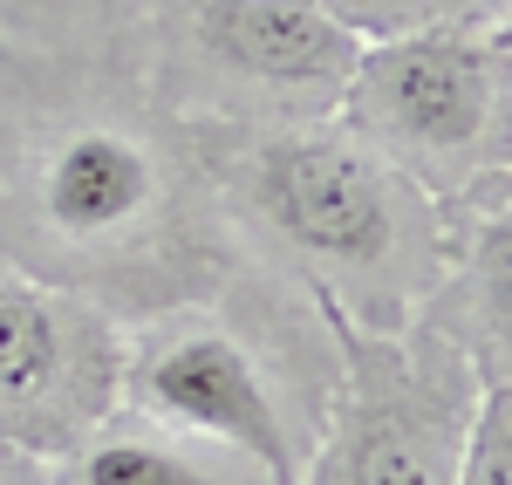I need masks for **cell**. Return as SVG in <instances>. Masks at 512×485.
<instances>
[{"instance_id": "1", "label": "cell", "mask_w": 512, "mask_h": 485, "mask_svg": "<svg viewBox=\"0 0 512 485\" xmlns=\"http://www.w3.org/2000/svg\"><path fill=\"white\" fill-rule=\"evenodd\" d=\"M0 260L117 322L233 287L192 123L144 82L137 0H0Z\"/></svg>"}, {"instance_id": "2", "label": "cell", "mask_w": 512, "mask_h": 485, "mask_svg": "<svg viewBox=\"0 0 512 485\" xmlns=\"http://www.w3.org/2000/svg\"><path fill=\"white\" fill-rule=\"evenodd\" d=\"M198 164L239 267L274 274L349 328L424 315L444 260V219L403 171L315 123H192Z\"/></svg>"}, {"instance_id": "3", "label": "cell", "mask_w": 512, "mask_h": 485, "mask_svg": "<svg viewBox=\"0 0 512 485\" xmlns=\"http://www.w3.org/2000/svg\"><path fill=\"white\" fill-rule=\"evenodd\" d=\"M335 390V322L301 287L239 267L219 301L123 322V404L253 451L301 485Z\"/></svg>"}, {"instance_id": "4", "label": "cell", "mask_w": 512, "mask_h": 485, "mask_svg": "<svg viewBox=\"0 0 512 485\" xmlns=\"http://www.w3.org/2000/svg\"><path fill=\"white\" fill-rule=\"evenodd\" d=\"M144 82L185 123L335 117L362 55L321 0H137Z\"/></svg>"}, {"instance_id": "5", "label": "cell", "mask_w": 512, "mask_h": 485, "mask_svg": "<svg viewBox=\"0 0 512 485\" xmlns=\"http://www.w3.org/2000/svg\"><path fill=\"white\" fill-rule=\"evenodd\" d=\"M335 123L424 199L512 171V55L499 28H410L362 41Z\"/></svg>"}, {"instance_id": "6", "label": "cell", "mask_w": 512, "mask_h": 485, "mask_svg": "<svg viewBox=\"0 0 512 485\" xmlns=\"http://www.w3.org/2000/svg\"><path fill=\"white\" fill-rule=\"evenodd\" d=\"M478 390L465 349L424 315L403 328L335 322V390L301 485H458Z\"/></svg>"}, {"instance_id": "7", "label": "cell", "mask_w": 512, "mask_h": 485, "mask_svg": "<svg viewBox=\"0 0 512 485\" xmlns=\"http://www.w3.org/2000/svg\"><path fill=\"white\" fill-rule=\"evenodd\" d=\"M123 404V322L76 287L0 260V445L69 451Z\"/></svg>"}, {"instance_id": "8", "label": "cell", "mask_w": 512, "mask_h": 485, "mask_svg": "<svg viewBox=\"0 0 512 485\" xmlns=\"http://www.w3.org/2000/svg\"><path fill=\"white\" fill-rule=\"evenodd\" d=\"M444 260L424 301V322L451 335L478 383H512V171L478 178L437 205Z\"/></svg>"}, {"instance_id": "9", "label": "cell", "mask_w": 512, "mask_h": 485, "mask_svg": "<svg viewBox=\"0 0 512 485\" xmlns=\"http://www.w3.org/2000/svg\"><path fill=\"white\" fill-rule=\"evenodd\" d=\"M48 485H280L253 451L198 438L137 404L96 417L69 451L48 458Z\"/></svg>"}, {"instance_id": "10", "label": "cell", "mask_w": 512, "mask_h": 485, "mask_svg": "<svg viewBox=\"0 0 512 485\" xmlns=\"http://www.w3.org/2000/svg\"><path fill=\"white\" fill-rule=\"evenodd\" d=\"M321 7L342 14L362 41L410 35V28H492L512 14V0H321Z\"/></svg>"}, {"instance_id": "11", "label": "cell", "mask_w": 512, "mask_h": 485, "mask_svg": "<svg viewBox=\"0 0 512 485\" xmlns=\"http://www.w3.org/2000/svg\"><path fill=\"white\" fill-rule=\"evenodd\" d=\"M458 485H512V383L478 390V417H472V438H465Z\"/></svg>"}, {"instance_id": "12", "label": "cell", "mask_w": 512, "mask_h": 485, "mask_svg": "<svg viewBox=\"0 0 512 485\" xmlns=\"http://www.w3.org/2000/svg\"><path fill=\"white\" fill-rule=\"evenodd\" d=\"M0 485H48V458L21 445H0Z\"/></svg>"}, {"instance_id": "13", "label": "cell", "mask_w": 512, "mask_h": 485, "mask_svg": "<svg viewBox=\"0 0 512 485\" xmlns=\"http://www.w3.org/2000/svg\"><path fill=\"white\" fill-rule=\"evenodd\" d=\"M492 28H499V41H506V55H512V14H506V21H492Z\"/></svg>"}]
</instances>
